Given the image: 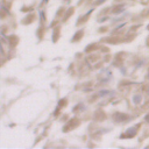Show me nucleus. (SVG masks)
Masks as SVG:
<instances>
[{
	"instance_id": "2",
	"label": "nucleus",
	"mask_w": 149,
	"mask_h": 149,
	"mask_svg": "<svg viewBox=\"0 0 149 149\" xmlns=\"http://www.w3.org/2000/svg\"><path fill=\"white\" fill-rule=\"evenodd\" d=\"M127 119H128V116L125 115V114H120V113H116V114H115V120H116L118 122H120V121H122V120H127Z\"/></svg>"
},
{
	"instance_id": "5",
	"label": "nucleus",
	"mask_w": 149,
	"mask_h": 149,
	"mask_svg": "<svg viewBox=\"0 0 149 149\" xmlns=\"http://www.w3.org/2000/svg\"><path fill=\"white\" fill-rule=\"evenodd\" d=\"M108 92L107 91H102V92H100V95H106Z\"/></svg>"
},
{
	"instance_id": "3",
	"label": "nucleus",
	"mask_w": 149,
	"mask_h": 149,
	"mask_svg": "<svg viewBox=\"0 0 149 149\" xmlns=\"http://www.w3.org/2000/svg\"><path fill=\"white\" fill-rule=\"evenodd\" d=\"M140 101H141V95H140V94H136V95L134 97V102H135V104H139Z\"/></svg>"
},
{
	"instance_id": "7",
	"label": "nucleus",
	"mask_w": 149,
	"mask_h": 149,
	"mask_svg": "<svg viewBox=\"0 0 149 149\" xmlns=\"http://www.w3.org/2000/svg\"><path fill=\"white\" fill-rule=\"evenodd\" d=\"M146 121H147V122H149V114L146 116Z\"/></svg>"
},
{
	"instance_id": "1",
	"label": "nucleus",
	"mask_w": 149,
	"mask_h": 149,
	"mask_svg": "<svg viewBox=\"0 0 149 149\" xmlns=\"http://www.w3.org/2000/svg\"><path fill=\"white\" fill-rule=\"evenodd\" d=\"M127 130H128V132H127L126 134H123V135H122V137H129V136H130V137H133V136L136 134V128H135V127L129 128V129H127Z\"/></svg>"
},
{
	"instance_id": "8",
	"label": "nucleus",
	"mask_w": 149,
	"mask_h": 149,
	"mask_svg": "<svg viewBox=\"0 0 149 149\" xmlns=\"http://www.w3.org/2000/svg\"><path fill=\"white\" fill-rule=\"evenodd\" d=\"M148 79H149V74H148Z\"/></svg>"
},
{
	"instance_id": "4",
	"label": "nucleus",
	"mask_w": 149,
	"mask_h": 149,
	"mask_svg": "<svg viewBox=\"0 0 149 149\" xmlns=\"http://www.w3.org/2000/svg\"><path fill=\"white\" fill-rule=\"evenodd\" d=\"M121 10H122V6H118V7H116L115 9H113L112 12H113V13H120Z\"/></svg>"
},
{
	"instance_id": "9",
	"label": "nucleus",
	"mask_w": 149,
	"mask_h": 149,
	"mask_svg": "<svg viewBox=\"0 0 149 149\" xmlns=\"http://www.w3.org/2000/svg\"><path fill=\"white\" fill-rule=\"evenodd\" d=\"M148 29H149V26H148Z\"/></svg>"
},
{
	"instance_id": "6",
	"label": "nucleus",
	"mask_w": 149,
	"mask_h": 149,
	"mask_svg": "<svg viewBox=\"0 0 149 149\" xmlns=\"http://www.w3.org/2000/svg\"><path fill=\"white\" fill-rule=\"evenodd\" d=\"M146 91H147V94H148V95H149V85H148V86H147V88H146Z\"/></svg>"
}]
</instances>
